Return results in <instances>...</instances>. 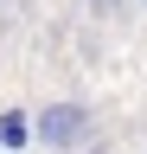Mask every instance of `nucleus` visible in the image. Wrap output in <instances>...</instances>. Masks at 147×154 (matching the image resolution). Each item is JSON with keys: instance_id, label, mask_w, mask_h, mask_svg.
Wrapping results in <instances>:
<instances>
[{"instance_id": "obj_1", "label": "nucleus", "mask_w": 147, "mask_h": 154, "mask_svg": "<svg viewBox=\"0 0 147 154\" xmlns=\"http://www.w3.org/2000/svg\"><path fill=\"white\" fill-rule=\"evenodd\" d=\"M90 135H96V116H90V103H70V96L32 116V141L51 154H77V148H90Z\"/></svg>"}, {"instance_id": "obj_2", "label": "nucleus", "mask_w": 147, "mask_h": 154, "mask_svg": "<svg viewBox=\"0 0 147 154\" xmlns=\"http://www.w3.org/2000/svg\"><path fill=\"white\" fill-rule=\"evenodd\" d=\"M32 141V116L26 109H0V154H19Z\"/></svg>"}, {"instance_id": "obj_3", "label": "nucleus", "mask_w": 147, "mask_h": 154, "mask_svg": "<svg viewBox=\"0 0 147 154\" xmlns=\"http://www.w3.org/2000/svg\"><path fill=\"white\" fill-rule=\"evenodd\" d=\"M122 7V0H90V13H115Z\"/></svg>"}, {"instance_id": "obj_4", "label": "nucleus", "mask_w": 147, "mask_h": 154, "mask_svg": "<svg viewBox=\"0 0 147 154\" xmlns=\"http://www.w3.org/2000/svg\"><path fill=\"white\" fill-rule=\"evenodd\" d=\"M77 154H109V148H96V141H90V148H77Z\"/></svg>"}]
</instances>
